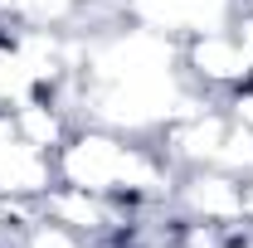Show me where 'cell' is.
Instances as JSON below:
<instances>
[{"label":"cell","instance_id":"3","mask_svg":"<svg viewBox=\"0 0 253 248\" xmlns=\"http://www.w3.org/2000/svg\"><path fill=\"white\" fill-rule=\"evenodd\" d=\"M39 209L59 224H68L73 234H83L93 248H117V239L126 234V224L136 214V205L112 200V195H93V190H78V185H54L39 200Z\"/></svg>","mask_w":253,"mask_h":248},{"label":"cell","instance_id":"2","mask_svg":"<svg viewBox=\"0 0 253 248\" xmlns=\"http://www.w3.org/2000/svg\"><path fill=\"white\" fill-rule=\"evenodd\" d=\"M180 73L195 93L205 97H224L234 93L239 83L253 78V63H249V49L239 30H205V34H185L180 39Z\"/></svg>","mask_w":253,"mask_h":248},{"label":"cell","instance_id":"5","mask_svg":"<svg viewBox=\"0 0 253 248\" xmlns=\"http://www.w3.org/2000/svg\"><path fill=\"white\" fill-rule=\"evenodd\" d=\"M54 185V156L30 146L15 131L10 112H0V200H44Z\"/></svg>","mask_w":253,"mask_h":248},{"label":"cell","instance_id":"4","mask_svg":"<svg viewBox=\"0 0 253 248\" xmlns=\"http://www.w3.org/2000/svg\"><path fill=\"white\" fill-rule=\"evenodd\" d=\"M170 209L185 219H205V224H244V180L229 175L219 165H200V170H180L175 190H170Z\"/></svg>","mask_w":253,"mask_h":248},{"label":"cell","instance_id":"6","mask_svg":"<svg viewBox=\"0 0 253 248\" xmlns=\"http://www.w3.org/2000/svg\"><path fill=\"white\" fill-rule=\"evenodd\" d=\"M214 165L229 170V175H239V180H249V175H253V126L229 122L224 146H219V161H214Z\"/></svg>","mask_w":253,"mask_h":248},{"label":"cell","instance_id":"8","mask_svg":"<svg viewBox=\"0 0 253 248\" xmlns=\"http://www.w3.org/2000/svg\"><path fill=\"white\" fill-rule=\"evenodd\" d=\"M229 248H253V224L244 219L239 229H234V239H229Z\"/></svg>","mask_w":253,"mask_h":248},{"label":"cell","instance_id":"7","mask_svg":"<svg viewBox=\"0 0 253 248\" xmlns=\"http://www.w3.org/2000/svg\"><path fill=\"white\" fill-rule=\"evenodd\" d=\"M224 112H229V122H239V126H253V78L249 83H239L234 93H224Z\"/></svg>","mask_w":253,"mask_h":248},{"label":"cell","instance_id":"1","mask_svg":"<svg viewBox=\"0 0 253 248\" xmlns=\"http://www.w3.org/2000/svg\"><path fill=\"white\" fill-rule=\"evenodd\" d=\"M54 175L59 185L112 195L126 205H156L175 190V170L151 136H126L93 122H78L68 131V141L54 151Z\"/></svg>","mask_w":253,"mask_h":248},{"label":"cell","instance_id":"9","mask_svg":"<svg viewBox=\"0 0 253 248\" xmlns=\"http://www.w3.org/2000/svg\"><path fill=\"white\" fill-rule=\"evenodd\" d=\"M244 219H249V224H253V175H249V180H244Z\"/></svg>","mask_w":253,"mask_h":248}]
</instances>
